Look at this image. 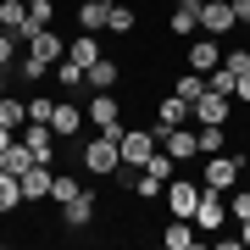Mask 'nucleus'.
Here are the masks:
<instances>
[{
	"mask_svg": "<svg viewBox=\"0 0 250 250\" xmlns=\"http://www.w3.org/2000/svg\"><path fill=\"white\" fill-rule=\"evenodd\" d=\"M78 161H83V178H111L117 167H123V150H117V134H100V139H89L78 150Z\"/></svg>",
	"mask_w": 250,
	"mask_h": 250,
	"instance_id": "f257e3e1",
	"label": "nucleus"
},
{
	"mask_svg": "<svg viewBox=\"0 0 250 250\" xmlns=\"http://www.w3.org/2000/svg\"><path fill=\"white\" fill-rule=\"evenodd\" d=\"M245 167H250V150H239V156H228V150H217V156H206V189H228L245 178Z\"/></svg>",
	"mask_w": 250,
	"mask_h": 250,
	"instance_id": "f03ea898",
	"label": "nucleus"
},
{
	"mask_svg": "<svg viewBox=\"0 0 250 250\" xmlns=\"http://www.w3.org/2000/svg\"><path fill=\"white\" fill-rule=\"evenodd\" d=\"M117 150H123V167H145V161H150L156 150H161V134L156 128H123V139H117Z\"/></svg>",
	"mask_w": 250,
	"mask_h": 250,
	"instance_id": "7ed1b4c3",
	"label": "nucleus"
},
{
	"mask_svg": "<svg viewBox=\"0 0 250 250\" xmlns=\"http://www.w3.org/2000/svg\"><path fill=\"white\" fill-rule=\"evenodd\" d=\"M89 123L100 128V134H117L123 139V100H117V89H89Z\"/></svg>",
	"mask_w": 250,
	"mask_h": 250,
	"instance_id": "20e7f679",
	"label": "nucleus"
},
{
	"mask_svg": "<svg viewBox=\"0 0 250 250\" xmlns=\"http://www.w3.org/2000/svg\"><path fill=\"white\" fill-rule=\"evenodd\" d=\"M223 223H228V195H223V189H206V184H200V206H195V228H200V233H217Z\"/></svg>",
	"mask_w": 250,
	"mask_h": 250,
	"instance_id": "39448f33",
	"label": "nucleus"
},
{
	"mask_svg": "<svg viewBox=\"0 0 250 250\" xmlns=\"http://www.w3.org/2000/svg\"><path fill=\"white\" fill-rule=\"evenodd\" d=\"M95 211H100V195H95L89 184H83L78 195H72V200L62 206V228H67V233H78V228H89V223H95Z\"/></svg>",
	"mask_w": 250,
	"mask_h": 250,
	"instance_id": "423d86ee",
	"label": "nucleus"
},
{
	"mask_svg": "<svg viewBox=\"0 0 250 250\" xmlns=\"http://www.w3.org/2000/svg\"><path fill=\"white\" fill-rule=\"evenodd\" d=\"M239 28V11H233V0H200V34H233Z\"/></svg>",
	"mask_w": 250,
	"mask_h": 250,
	"instance_id": "0eeeda50",
	"label": "nucleus"
},
{
	"mask_svg": "<svg viewBox=\"0 0 250 250\" xmlns=\"http://www.w3.org/2000/svg\"><path fill=\"white\" fill-rule=\"evenodd\" d=\"M161 150H167L172 161H178V167H184V161H195V156H200V128H195V123H184V128H167V134H161Z\"/></svg>",
	"mask_w": 250,
	"mask_h": 250,
	"instance_id": "6e6552de",
	"label": "nucleus"
},
{
	"mask_svg": "<svg viewBox=\"0 0 250 250\" xmlns=\"http://www.w3.org/2000/svg\"><path fill=\"white\" fill-rule=\"evenodd\" d=\"M161 245L167 250H200L206 233L195 228V217H167V228H161Z\"/></svg>",
	"mask_w": 250,
	"mask_h": 250,
	"instance_id": "1a4fd4ad",
	"label": "nucleus"
},
{
	"mask_svg": "<svg viewBox=\"0 0 250 250\" xmlns=\"http://www.w3.org/2000/svg\"><path fill=\"white\" fill-rule=\"evenodd\" d=\"M184 123H195V106L189 100H178V95H161L156 100V134H167V128H184Z\"/></svg>",
	"mask_w": 250,
	"mask_h": 250,
	"instance_id": "9d476101",
	"label": "nucleus"
},
{
	"mask_svg": "<svg viewBox=\"0 0 250 250\" xmlns=\"http://www.w3.org/2000/svg\"><path fill=\"white\" fill-rule=\"evenodd\" d=\"M223 45H217V34H200V39H189V50H184V62L195 67V72H211V67H223Z\"/></svg>",
	"mask_w": 250,
	"mask_h": 250,
	"instance_id": "9b49d317",
	"label": "nucleus"
},
{
	"mask_svg": "<svg viewBox=\"0 0 250 250\" xmlns=\"http://www.w3.org/2000/svg\"><path fill=\"white\" fill-rule=\"evenodd\" d=\"M83 117H89V111H78L72 100H56V111H50V128H56V139H62V145H72V139L83 134Z\"/></svg>",
	"mask_w": 250,
	"mask_h": 250,
	"instance_id": "f8f14e48",
	"label": "nucleus"
},
{
	"mask_svg": "<svg viewBox=\"0 0 250 250\" xmlns=\"http://www.w3.org/2000/svg\"><path fill=\"white\" fill-rule=\"evenodd\" d=\"M195 206H200V184H189V178L167 184V217H195Z\"/></svg>",
	"mask_w": 250,
	"mask_h": 250,
	"instance_id": "ddd939ff",
	"label": "nucleus"
},
{
	"mask_svg": "<svg viewBox=\"0 0 250 250\" xmlns=\"http://www.w3.org/2000/svg\"><path fill=\"white\" fill-rule=\"evenodd\" d=\"M50 178H56V167H50V161H34V167L22 172V206L50 200Z\"/></svg>",
	"mask_w": 250,
	"mask_h": 250,
	"instance_id": "4468645a",
	"label": "nucleus"
},
{
	"mask_svg": "<svg viewBox=\"0 0 250 250\" xmlns=\"http://www.w3.org/2000/svg\"><path fill=\"white\" fill-rule=\"evenodd\" d=\"M28 56H39V62H62V56H67V39L62 34H56V28H39V34H28Z\"/></svg>",
	"mask_w": 250,
	"mask_h": 250,
	"instance_id": "2eb2a0df",
	"label": "nucleus"
},
{
	"mask_svg": "<svg viewBox=\"0 0 250 250\" xmlns=\"http://www.w3.org/2000/svg\"><path fill=\"white\" fill-rule=\"evenodd\" d=\"M111 6H117V0H83V6H72V11H78V28H83V34H100V28L111 22Z\"/></svg>",
	"mask_w": 250,
	"mask_h": 250,
	"instance_id": "dca6fc26",
	"label": "nucleus"
},
{
	"mask_svg": "<svg viewBox=\"0 0 250 250\" xmlns=\"http://www.w3.org/2000/svg\"><path fill=\"white\" fill-rule=\"evenodd\" d=\"M167 28H172V34H184V39H195V34H200V0H178L172 17H167Z\"/></svg>",
	"mask_w": 250,
	"mask_h": 250,
	"instance_id": "f3484780",
	"label": "nucleus"
},
{
	"mask_svg": "<svg viewBox=\"0 0 250 250\" xmlns=\"http://www.w3.org/2000/svg\"><path fill=\"white\" fill-rule=\"evenodd\" d=\"M228 111H233V100L217 95V89H206V95L195 100V123H228Z\"/></svg>",
	"mask_w": 250,
	"mask_h": 250,
	"instance_id": "a211bd4d",
	"label": "nucleus"
},
{
	"mask_svg": "<svg viewBox=\"0 0 250 250\" xmlns=\"http://www.w3.org/2000/svg\"><path fill=\"white\" fill-rule=\"evenodd\" d=\"M0 28L28 39V0H0Z\"/></svg>",
	"mask_w": 250,
	"mask_h": 250,
	"instance_id": "6ab92c4d",
	"label": "nucleus"
},
{
	"mask_svg": "<svg viewBox=\"0 0 250 250\" xmlns=\"http://www.w3.org/2000/svg\"><path fill=\"white\" fill-rule=\"evenodd\" d=\"M67 62H78L83 72H89V67L100 62V39H95V34H78V39H67Z\"/></svg>",
	"mask_w": 250,
	"mask_h": 250,
	"instance_id": "aec40b11",
	"label": "nucleus"
},
{
	"mask_svg": "<svg viewBox=\"0 0 250 250\" xmlns=\"http://www.w3.org/2000/svg\"><path fill=\"white\" fill-rule=\"evenodd\" d=\"M172 95H178V100H189V106H195V100L206 95V72H195V67H184L178 78H172Z\"/></svg>",
	"mask_w": 250,
	"mask_h": 250,
	"instance_id": "412c9836",
	"label": "nucleus"
},
{
	"mask_svg": "<svg viewBox=\"0 0 250 250\" xmlns=\"http://www.w3.org/2000/svg\"><path fill=\"white\" fill-rule=\"evenodd\" d=\"M17 206H22V178H17V172H6V167H0V217H11Z\"/></svg>",
	"mask_w": 250,
	"mask_h": 250,
	"instance_id": "4be33fe9",
	"label": "nucleus"
},
{
	"mask_svg": "<svg viewBox=\"0 0 250 250\" xmlns=\"http://www.w3.org/2000/svg\"><path fill=\"white\" fill-rule=\"evenodd\" d=\"M0 128L22 134V128H28V100H11V95H0Z\"/></svg>",
	"mask_w": 250,
	"mask_h": 250,
	"instance_id": "5701e85b",
	"label": "nucleus"
},
{
	"mask_svg": "<svg viewBox=\"0 0 250 250\" xmlns=\"http://www.w3.org/2000/svg\"><path fill=\"white\" fill-rule=\"evenodd\" d=\"M0 167H6V172H17V178H22V172H28V167H34V150H28V145H22V139H11V145H6V150H0Z\"/></svg>",
	"mask_w": 250,
	"mask_h": 250,
	"instance_id": "b1692460",
	"label": "nucleus"
},
{
	"mask_svg": "<svg viewBox=\"0 0 250 250\" xmlns=\"http://www.w3.org/2000/svg\"><path fill=\"white\" fill-rule=\"evenodd\" d=\"M50 72H56V67H50V62H39V56H17V78L28 83V89H34V83H45Z\"/></svg>",
	"mask_w": 250,
	"mask_h": 250,
	"instance_id": "393cba45",
	"label": "nucleus"
},
{
	"mask_svg": "<svg viewBox=\"0 0 250 250\" xmlns=\"http://www.w3.org/2000/svg\"><path fill=\"white\" fill-rule=\"evenodd\" d=\"M117 78H123V67H117L111 56H100V62L89 67V89H117Z\"/></svg>",
	"mask_w": 250,
	"mask_h": 250,
	"instance_id": "a878e982",
	"label": "nucleus"
},
{
	"mask_svg": "<svg viewBox=\"0 0 250 250\" xmlns=\"http://www.w3.org/2000/svg\"><path fill=\"white\" fill-rule=\"evenodd\" d=\"M56 83H62V89H89V72L62 56V62H56Z\"/></svg>",
	"mask_w": 250,
	"mask_h": 250,
	"instance_id": "bb28decb",
	"label": "nucleus"
},
{
	"mask_svg": "<svg viewBox=\"0 0 250 250\" xmlns=\"http://www.w3.org/2000/svg\"><path fill=\"white\" fill-rule=\"evenodd\" d=\"M50 22H56V0H28V34H39Z\"/></svg>",
	"mask_w": 250,
	"mask_h": 250,
	"instance_id": "cd10ccee",
	"label": "nucleus"
},
{
	"mask_svg": "<svg viewBox=\"0 0 250 250\" xmlns=\"http://www.w3.org/2000/svg\"><path fill=\"white\" fill-rule=\"evenodd\" d=\"M128 189H134L139 200H161V195H167V184H161V178H150V172H145V167L134 172V184H128Z\"/></svg>",
	"mask_w": 250,
	"mask_h": 250,
	"instance_id": "c85d7f7f",
	"label": "nucleus"
},
{
	"mask_svg": "<svg viewBox=\"0 0 250 250\" xmlns=\"http://www.w3.org/2000/svg\"><path fill=\"white\" fill-rule=\"evenodd\" d=\"M78 189H83V178H72V172H56V178H50V200H56V206H67Z\"/></svg>",
	"mask_w": 250,
	"mask_h": 250,
	"instance_id": "c756f323",
	"label": "nucleus"
},
{
	"mask_svg": "<svg viewBox=\"0 0 250 250\" xmlns=\"http://www.w3.org/2000/svg\"><path fill=\"white\" fill-rule=\"evenodd\" d=\"M145 172H150V178H161V184H172V178H178V161H172L167 150H156L150 161H145Z\"/></svg>",
	"mask_w": 250,
	"mask_h": 250,
	"instance_id": "7c9ffc66",
	"label": "nucleus"
},
{
	"mask_svg": "<svg viewBox=\"0 0 250 250\" xmlns=\"http://www.w3.org/2000/svg\"><path fill=\"white\" fill-rule=\"evenodd\" d=\"M134 22H139L134 6H111V22H106V28H111V34H134Z\"/></svg>",
	"mask_w": 250,
	"mask_h": 250,
	"instance_id": "2f4dec72",
	"label": "nucleus"
},
{
	"mask_svg": "<svg viewBox=\"0 0 250 250\" xmlns=\"http://www.w3.org/2000/svg\"><path fill=\"white\" fill-rule=\"evenodd\" d=\"M50 111H56V100H45V95H28V123H50Z\"/></svg>",
	"mask_w": 250,
	"mask_h": 250,
	"instance_id": "473e14b6",
	"label": "nucleus"
},
{
	"mask_svg": "<svg viewBox=\"0 0 250 250\" xmlns=\"http://www.w3.org/2000/svg\"><path fill=\"white\" fill-rule=\"evenodd\" d=\"M228 217H233V223L250 217V189H233V195H228Z\"/></svg>",
	"mask_w": 250,
	"mask_h": 250,
	"instance_id": "72a5a7b5",
	"label": "nucleus"
},
{
	"mask_svg": "<svg viewBox=\"0 0 250 250\" xmlns=\"http://www.w3.org/2000/svg\"><path fill=\"white\" fill-rule=\"evenodd\" d=\"M17 45H22V39L0 28V67H17Z\"/></svg>",
	"mask_w": 250,
	"mask_h": 250,
	"instance_id": "f704fd0d",
	"label": "nucleus"
},
{
	"mask_svg": "<svg viewBox=\"0 0 250 250\" xmlns=\"http://www.w3.org/2000/svg\"><path fill=\"white\" fill-rule=\"evenodd\" d=\"M233 100H239V106H250V67L233 78Z\"/></svg>",
	"mask_w": 250,
	"mask_h": 250,
	"instance_id": "c9c22d12",
	"label": "nucleus"
},
{
	"mask_svg": "<svg viewBox=\"0 0 250 250\" xmlns=\"http://www.w3.org/2000/svg\"><path fill=\"white\" fill-rule=\"evenodd\" d=\"M223 67H233V72H245V67H250V50H228V56H223Z\"/></svg>",
	"mask_w": 250,
	"mask_h": 250,
	"instance_id": "e433bc0d",
	"label": "nucleus"
},
{
	"mask_svg": "<svg viewBox=\"0 0 250 250\" xmlns=\"http://www.w3.org/2000/svg\"><path fill=\"white\" fill-rule=\"evenodd\" d=\"M233 11H239V28L250 34V0H233Z\"/></svg>",
	"mask_w": 250,
	"mask_h": 250,
	"instance_id": "4c0bfd02",
	"label": "nucleus"
},
{
	"mask_svg": "<svg viewBox=\"0 0 250 250\" xmlns=\"http://www.w3.org/2000/svg\"><path fill=\"white\" fill-rule=\"evenodd\" d=\"M239 245L250 250V217H245V223H239Z\"/></svg>",
	"mask_w": 250,
	"mask_h": 250,
	"instance_id": "58836bf2",
	"label": "nucleus"
}]
</instances>
